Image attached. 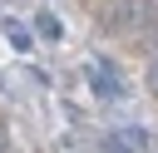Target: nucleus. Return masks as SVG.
Instances as JSON below:
<instances>
[{"mask_svg":"<svg viewBox=\"0 0 158 153\" xmlns=\"http://www.w3.org/2000/svg\"><path fill=\"white\" fill-rule=\"evenodd\" d=\"M35 30H40L44 39H59V35H64V25H59V20L49 15V10H40V15H35Z\"/></svg>","mask_w":158,"mask_h":153,"instance_id":"obj_3","label":"nucleus"},{"mask_svg":"<svg viewBox=\"0 0 158 153\" xmlns=\"http://www.w3.org/2000/svg\"><path fill=\"white\" fill-rule=\"evenodd\" d=\"M148 79H153V89H158V59H153V74H148Z\"/></svg>","mask_w":158,"mask_h":153,"instance_id":"obj_5","label":"nucleus"},{"mask_svg":"<svg viewBox=\"0 0 158 153\" xmlns=\"http://www.w3.org/2000/svg\"><path fill=\"white\" fill-rule=\"evenodd\" d=\"M89 89H94L99 99H123V94H128V84L118 79V69H114L109 59H89Z\"/></svg>","mask_w":158,"mask_h":153,"instance_id":"obj_1","label":"nucleus"},{"mask_svg":"<svg viewBox=\"0 0 158 153\" xmlns=\"http://www.w3.org/2000/svg\"><path fill=\"white\" fill-rule=\"evenodd\" d=\"M0 30H5V39H10L15 49H30V44H35V30H30L25 20H15V15H0Z\"/></svg>","mask_w":158,"mask_h":153,"instance_id":"obj_2","label":"nucleus"},{"mask_svg":"<svg viewBox=\"0 0 158 153\" xmlns=\"http://www.w3.org/2000/svg\"><path fill=\"white\" fill-rule=\"evenodd\" d=\"M0 153H10V138H5V128H0Z\"/></svg>","mask_w":158,"mask_h":153,"instance_id":"obj_4","label":"nucleus"}]
</instances>
